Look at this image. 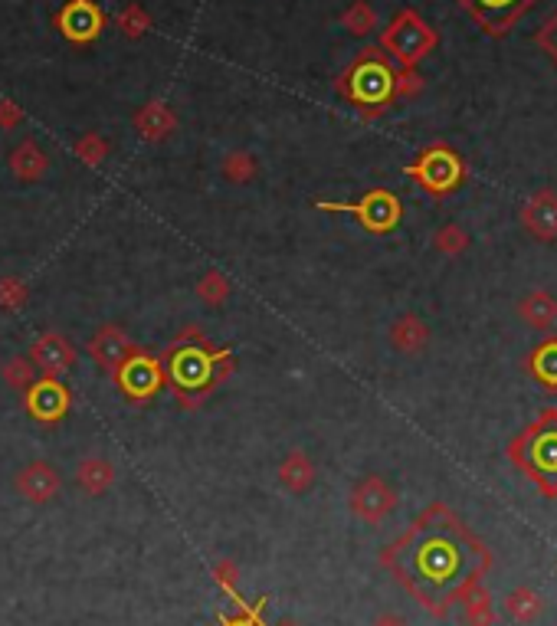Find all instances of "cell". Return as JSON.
I'll return each instance as SVG.
<instances>
[{"instance_id":"10","label":"cell","mask_w":557,"mask_h":626,"mask_svg":"<svg viewBox=\"0 0 557 626\" xmlns=\"http://www.w3.org/2000/svg\"><path fill=\"white\" fill-rule=\"evenodd\" d=\"M56 30L63 33L69 43H92L102 37L105 30V14L96 0H66L56 10Z\"/></svg>"},{"instance_id":"14","label":"cell","mask_w":557,"mask_h":626,"mask_svg":"<svg viewBox=\"0 0 557 626\" xmlns=\"http://www.w3.org/2000/svg\"><path fill=\"white\" fill-rule=\"evenodd\" d=\"M138 345L132 338L125 335V328L122 325H102L96 335H92L89 341V354H92V361L99 364V368L105 374H115L118 368H122V361L128 358V354H135Z\"/></svg>"},{"instance_id":"35","label":"cell","mask_w":557,"mask_h":626,"mask_svg":"<svg viewBox=\"0 0 557 626\" xmlns=\"http://www.w3.org/2000/svg\"><path fill=\"white\" fill-rule=\"evenodd\" d=\"M423 89V79L413 69H400L394 82V99H413Z\"/></svg>"},{"instance_id":"4","label":"cell","mask_w":557,"mask_h":626,"mask_svg":"<svg viewBox=\"0 0 557 626\" xmlns=\"http://www.w3.org/2000/svg\"><path fill=\"white\" fill-rule=\"evenodd\" d=\"M508 459H512L548 499H557V407L541 410L538 417L508 443Z\"/></svg>"},{"instance_id":"31","label":"cell","mask_w":557,"mask_h":626,"mask_svg":"<svg viewBox=\"0 0 557 626\" xmlns=\"http://www.w3.org/2000/svg\"><path fill=\"white\" fill-rule=\"evenodd\" d=\"M341 23H345L348 33H354V37H367V33H374V27H377V14L371 4L354 0L345 14H341Z\"/></svg>"},{"instance_id":"25","label":"cell","mask_w":557,"mask_h":626,"mask_svg":"<svg viewBox=\"0 0 557 626\" xmlns=\"http://www.w3.org/2000/svg\"><path fill=\"white\" fill-rule=\"evenodd\" d=\"M37 364L30 361V354H14V358H7L0 364V377H4L7 387H14V391H30L33 384H37Z\"/></svg>"},{"instance_id":"23","label":"cell","mask_w":557,"mask_h":626,"mask_svg":"<svg viewBox=\"0 0 557 626\" xmlns=\"http://www.w3.org/2000/svg\"><path fill=\"white\" fill-rule=\"evenodd\" d=\"M528 371L548 394H557V335H548L528 354Z\"/></svg>"},{"instance_id":"7","label":"cell","mask_w":557,"mask_h":626,"mask_svg":"<svg viewBox=\"0 0 557 626\" xmlns=\"http://www.w3.org/2000/svg\"><path fill=\"white\" fill-rule=\"evenodd\" d=\"M318 210H328V214H351L364 230H371V233H390L400 223V217H404L400 197L384 191V187H374V191H367L361 200H354V204H335V200H322Z\"/></svg>"},{"instance_id":"15","label":"cell","mask_w":557,"mask_h":626,"mask_svg":"<svg viewBox=\"0 0 557 626\" xmlns=\"http://www.w3.org/2000/svg\"><path fill=\"white\" fill-rule=\"evenodd\" d=\"M30 361L37 364V371H40L43 377H59V374H66L69 368H73L76 348L69 345V338H66V335H59V332H43L37 341H33Z\"/></svg>"},{"instance_id":"8","label":"cell","mask_w":557,"mask_h":626,"mask_svg":"<svg viewBox=\"0 0 557 626\" xmlns=\"http://www.w3.org/2000/svg\"><path fill=\"white\" fill-rule=\"evenodd\" d=\"M112 381L118 384V391H122L128 400L145 404V400H151L164 387L161 358H154V354L138 348L135 354H128V358L122 361V368L112 374Z\"/></svg>"},{"instance_id":"16","label":"cell","mask_w":557,"mask_h":626,"mask_svg":"<svg viewBox=\"0 0 557 626\" xmlns=\"http://www.w3.org/2000/svg\"><path fill=\"white\" fill-rule=\"evenodd\" d=\"M521 227L535 240L554 243L557 240V194L554 191H535L521 204Z\"/></svg>"},{"instance_id":"28","label":"cell","mask_w":557,"mask_h":626,"mask_svg":"<svg viewBox=\"0 0 557 626\" xmlns=\"http://www.w3.org/2000/svg\"><path fill=\"white\" fill-rule=\"evenodd\" d=\"M469 233L459 227V223H443L440 230L433 233V250L436 253H443V256H449V259H456V256H462L469 250Z\"/></svg>"},{"instance_id":"5","label":"cell","mask_w":557,"mask_h":626,"mask_svg":"<svg viewBox=\"0 0 557 626\" xmlns=\"http://www.w3.org/2000/svg\"><path fill=\"white\" fill-rule=\"evenodd\" d=\"M436 30L426 23L417 10H400V14L390 20V27L381 33V50L387 56H394L404 69H413L426 53L436 50Z\"/></svg>"},{"instance_id":"32","label":"cell","mask_w":557,"mask_h":626,"mask_svg":"<svg viewBox=\"0 0 557 626\" xmlns=\"http://www.w3.org/2000/svg\"><path fill=\"white\" fill-rule=\"evenodd\" d=\"M30 299V286L27 279L20 276H4L0 279V309L4 312H20Z\"/></svg>"},{"instance_id":"22","label":"cell","mask_w":557,"mask_h":626,"mask_svg":"<svg viewBox=\"0 0 557 626\" xmlns=\"http://www.w3.org/2000/svg\"><path fill=\"white\" fill-rule=\"evenodd\" d=\"M76 482L82 492L89 495H102L115 486V466L105 456H86L76 463Z\"/></svg>"},{"instance_id":"2","label":"cell","mask_w":557,"mask_h":626,"mask_svg":"<svg viewBox=\"0 0 557 626\" xmlns=\"http://www.w3.org/2000/svg\"><path fill=\"white\" fill-rule=\"evenodd\" d=\"M164 384L184 410H197L233 374V351L207 345L197 325H187L161 354Z\"/></svg>"},{"instance_id":"26","label":"cell","mask_w":557,"mask_h":626,"mask_svg":"<svg viewBox=\"0 0 557 626\" xmlns=\"http://www.w3.org/2000/svg\"><path fill=\"white\" fill-rule=\"evenodd\" d=\"M462 613H466V623L469 626H492L495 623L492 594L482 584L476 590H469L466 600H462Z\"/></svg>"},{"instance_id":"21","label":"cell","mask_w":557,"mask_h":626,"mask_svg":"<svg viewBox=\"0 0 557 626\" xmlns=\"http://www.w3.org/2000/svg\"><path fill=\"white\" fill-rule=\"evenodd\" d=\"M315 479H318V469L315 463L308 459L302 450H292L286 459H282V466H279V482L286 486L292 495H305L308 489L315 486Z\"/></svg>"},{"instance_id":"11","label":"cell","mask_w":557,"mask_h":626,"mask_svg":"<svg viewBox=\"0 0 557 626\" xmlns=\"http://www.w3.org/2000/svg\"><path fill=\"white\" fill-rule=\"evenodd\" d=\"M351 512L367 525H381L384 518L397 509V492L387 486L381 476H364L351 489Z\"/></svg>"},{"instance_id":"24","label":"cell","mask_w":557,"mask_h":626,"mask_svg":"<svg viewBox=\"0 0 557 626\" xmlns=\"http://www.w3.org/2000/svg\"><path fill=\"white\" fill-rule=\"evenodd\" d=\"M502 610L515 623H531V620H538L544 613V597L538 594V590H531V587H515L512 594L505 597Z\"/></svg>"},{"instance_id":"30","label":"cell","mask_w":557,"mask_h":626,"mask_svg":"<svg viewBox=\"0 0 557 626\" xmlns=\"http://www.w3.org/2000/svg\"><path fill=\"white\" fill-rule=\"evenodd\" d=\"M256 174H259V164L250 151H230V155L223 158V177H227L230 184H250Z\"/></svg>"},{"instance_id":"37","label":"cell","mask_w":557,"mask_h":626,"mask_svg":"<svg viewBox=\"0 0 557 626\" xmlns=\"http://www.w3.org/2000/svg\"><path fill=\"white\" fill-rule=\"evenodd\" d=\"M20 125H23V109L17 102L4 99L0 102V128H4V132H14V128H20Z\"/></svg>"},{"instance_id":"9","label":"cell","mask_w":557,"mask_h":626,"mask_svg":"<svg viewBox=\"0 0 557 626\" xmlns=\"http://www.w3.org/2000/svg\"><path fill=\"white\" fill-rule=\"evenodd\" d=\"M69 407H73V394L59 377H37V384L23 391V410L43 427H53V423L63 420Z\"/></svg>"},{"instance_id":"1","label":"cell","mask_w":557,"mask_h":626,"mask_svg":"<svg viewBox=\"0 0 557 626\" xmlns=\"http://www.w3.org/2000/svg\"><path fill=\"white\" fill-rule=\"evenodd\" d=\"M381 564L426 610L446 617L449 607L462 604L469 590L482 584L492 554L443 502H436L381 554Z\"/></svg>"},{"instance_id":"27","label":"cell","mask_w":557,"mask_h":626,"mask_svg":"<svg viewBox=\"0 0 557 626\" xmlns=\"http://www.w3.org/2000/svg\"><path fill=\"white\" fill-rule=\"evenodd\" d=\"M230 292H233L230 279L223 276L220 269H207V273L200 276V282H197V295H200V302L210 305V309H217V305L227 302V299H230Z\"/></svg>"},{"instance_id":"33","label":"cell","mask_w":557,"mask_h":626,"mask_svg":"<svg viewBox=\"0 0 557 626\" xmlns=\"http://www.w3.org/2000/svg\"><path fill=\"white\" fill-rule=\"evenodd\" d=\"M73 151H76V158L82 164H89V168H99V164L109 158V141H105L99 132H89V135H82L76 141Z\"/></svg>"},{"instance_id":"29","label":"cell","mask_w":557,"mask_h":626,"mask_svg":"<svg viewBox=\"0 0 557 626\" xmlns=\"http://www.w3.org/2000/svg\"><path fill=\"white\" fill-rule=\"evenodd\" d=\"M115 27L122 30L128 40H141L151 30V14L141 4H128V7L118 10Z\"/></svg>"},{"instance_id":"39","label":"cell","mask_w":557,"mask_h":626,"mask_svg":"<svg viewBox=\"0 0 557 626\" xmlns=\"http://www.w3.org/2000/svg\"><path fill=\"white\" fill-rule=\"evenodd\" d=\"M374 626H407L400 617H381V620H374Z\"/></svg>"},{"instance_id":"3","label":"cell","mask_w":557,"mask_h":626,"mask_svg":"<svg viewBox=\"0 0 557 626\" xmlns=\"http://www.w3.org/2000/svg\"><path fill=\"white\" fill-rule=\"evenodd\" d=\"M394 82H397V69L387 59V53L377 50V46H364L354 56V63L338 76L335 89L338 96L358 105V112L364 118H377L394 102Z\"/></svg>"},{"instance_id":"13","label":"cell","mask_w":557,"mask_h":626,"mask_svg":"<svg viewBox=\"0 0 557 626\" xmlns=\"http://www.w3.org/2000/svg\"><path fill=\"white\" fill-rule=\"evenodd\" d=\"M459 4L482 23L485 33L502 37V33H508V27H512L535 0H459Z\"/></svg>"},{"instance_id":"36","label":"cell","mask_w":557,"mask_h":626,"mask_svg":"<svg viewBox=\"0 0 557 626\" xmlns=\"http://www.w3.org/2000/svg\"><path fill=\"white\" fill-rule=\"evenodd\" d=\"M538 46L544 53H548L554 63H557V14H551L548 17V23H544L541 27V33H538Z\"/></svg>"},{"instance_id":"18","label":"cell","mask_w":557,"mask_h":626,"mask_svg":"<svg viewBox=\"0 0 557 626\" xmlns=\"http://www.w3.org/2000/svg\"><path fill=\"white\" fill-rule=\"evenodd\" d=\"M7 164H10V171H14L17 181H27V184L43 181L46 171H50V158H46V151L33 138H23L20 145L10 151Z\"/></svg>"},{"instance_id":"12","label":"cell","mask_w":557,"mask_h":626,"mask_svg":"<svg viewBox=\"0 0 557 626\" xmlns=\"http://www.w3.org/2000/svg\"><path fill=\"white\" fill-rule=\"evenodd\" d=\"M14 489L20 499H27L33 505H46L56 499L59 489H63V476H59V469L53 463H46V459H33V463L17 469Z\"/></svg>"},{"instance_id":"38","label":"cell","mask_w":557,"mask_h":626,"mask_svg":"<svg viewBox=\"0 0 557 626\" xmlns=\"http://www.w3.org/2000/svg\"><path fill=\"white\" fill-rule=\"evenodd\" d=\"M220 626H263V623H259V610H250V613H240V617L220 620Z\"/></svg>"},{"instance_id":"19","label":"cell","mask_w":557,"mask_h":626,"mask_svg":"<svg viewBox=\"0 0 557 626\" xmlns=\"http://www.w3.org/2000/svg\"><path fill=\"white\" fill-rule=\"evenodd\" d=\"M387 338H390V345H394V351H400V354H420L426 345H430V325H426L420 315L407 312L390 325Z\"/></svg>"},{"instance_id":"20","label":"cell","mask_w":557,"mask_h":626,"mask_svg":"<svg viewBox=\"0 0 557 626\" xmlns=\"http://www.w3.org/2000/svg\"><path fill=\"white\" fill-rule=\"evenodd\" d=\"M521 322L531 325L535 332H551L557 325V299L548 289H531L525 299L518 302Z\"/></svg>"},{"instance_id":"6","label":"cell","mask_w":557,"mask_h":626,"mask_svg":"<svg viewBox=\"0 0 557 626\" xmlns=\"http://www.w3.org/2000/svg\"><path fill=\"white\" fill-rule=\"evenodd\" d=\"M407 177H413L430 197H449L453 191H459V184L466 181V161L443 141H436L426 151H420V158L404 168Z\"/></svg>"},{"instance_id":"17","label":"cell","mask_w":557,"mask_h":626,"mask_svg":"<svg viewBox=\"0 0 557 626\" xmlns=\"http://www.w3.org/2000/svg\"><path fill=\"white\" fill-rule=\"evenodd\" d=\"M135 128L145 141H154V145H158V141H168L177 132V115L171 112V105L154 99V102H145L135 112Z\"/></svg>"},{"instance_id":"34","label":"cell","mask_w":557,"mask_h":626,"mask_svg":"<svg viewBox=\"0 0 557 626\" xmlns=\"http://www.w3.org/2000/svg\"><path fill=\"white\" fill-rule=\"evenodd\" d=\"M213 581L227 590L230 597H236V590H240V564L230 561V558L217 561V564H213Z\"/></svg>"}]
</instances>
